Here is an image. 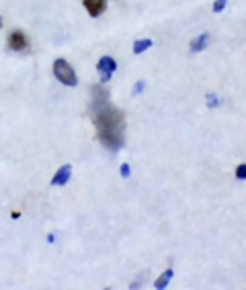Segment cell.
I'll return each mask as SVG.
<instances>
[{
  "label": "cell",
  "mask_w": 246,
  "mask_h": 290,
  "mask_svg": "<svg viewBox=\"0 0 246 290\" xmlns=\"http://www.w3.org/2000/svg\"><path fill=\"white\" fill-rule=\"evenodd\" d=\"M82 2H84V8L90 17H99L105 13V8H107L105 0H82Z\"/></svg>",
  "instance_id": "4"
},
{
  "label": "cell",
  "mask_w": 246,
  "mask_h": 290,
  "mask_svg": "<svg viewBox=\"0 0 246 290\" xmlns=\"http://www.w3.org/2000/svg\"><path fill=\"white\" fill-rule=\"evenodd\" d=\"M92 95H95V101H92V118H95L99 140L109 150L121 148V144H123V115H121V111H117L111 105L109 97L105 95L101 87H97Z\"/></svg>",
  "instance_id": "1"
},
{
  "label": "cell",
  "mask_w": 246,
  "mask_h": 290,
  "mask_svg": "<svg viewBox=\"0 0 246 290\" xmlns=\"http://www.w3.org/2000/svg\"><path fill=\"white\" fill-rule=\"evenodd\" d=\"M142 89H144V80H139V83L134 85V91L132 93H134V95H137V93H142Z\"/></svg>",
  "instance_id": "12"
},
{
  "label": "cell",
  "mask_w": 246,
  "mask_h": 290,
  "mask_svg": "<svg viewBox=\"0 0 246 290\" xmlns=\"http://www.w3.org/2000/svg\"><path fill=\"white\" fill-rule=\"evenodd\" d=\"M226 4H228V0H216L214 2V13H221V10L226 8Z\"/></svg>",
  "instance_id": "10"
},
{
  "label": "cell",
  "mask_w": 246,
  "mask_h": 290,
  "mask_svg": "<svg viewBox=\"0 0 246 290\" xmlns=\"http://www.w3.org/2000/svg\"><path fill=\"white\" fill-rule=\"evenodd\" d=\"M207 99H209V107H216V105H218L216 95H207Z\"/></svg>",
  "instance_id": "14"
},
{
  "label": "cell",
  "mask_w": 246,
  "mask_h": 290,
  "mask_svg": "<svg viewBox=\"0 0 246 290\" xmlns=\"http://www.w3.org/2000/svg\"><path fill=\"white\" fill-rule=\"evenodd\" d=\"M152 43H154L152 39H137V41L134 43V54H136V56H137V54H144L146 50L152 48Z\"/></svg>",
  "instance_id": "8"
},
{
  "label": "cell",
  "mask_w": 246,
  "mask_h": 290,
  "mask_svg": "<svg viewBox=\"0 0 246 290\" xmlns=\"http://www.w3.org/2000/svg\"><path fill=\"white\" fill-rule=\"evenodd\" d=\"M236 177H238V179H246V165H238V169H236Z\"/></svg>",
  "instance_id": "11"
},
{
  "label": "cell",
  "mask_w": 246,
  "mask_h": 290,
  "mask_svg": "<svg viewBox=\"0 0 246 290\" xmlns=\"http://www.w3.org/2000/svg\"><path fill=\"white\" fill-rule=\"evenodd\" d=\"M27 37H25V33L23 31H13L10 33V37H8V50H13V52H23V50H27Z\"/></svg>",
  "instance_id": "3"
},
{
  "label": "cell",
  "mask_w": 246,
  "mask_h": 290,
  "mask_svg": "<svg viewBox=\"0 0 246 290\" xmlns=\"http://www.w3.org/2000/svg\"><path fill=\"white\" fill-rule=\"evenodd\" d=\"M54 74H55V78L60 80L62 85H66V87H76L78 85V76H76V72H74V68L70 66L64 58H57V60L54 62Z\"/></svg>",
  "instance_id": "2"
},
{
  "label": "cell",
  "mask_w": 246,
  "mask_h": 290,
  "mask_svg": "<svg viewBox=\"0 0 246 290\" xmlns=\"http://www.w3.org/2000/svg\"><path fill=\"white\" fill-rule=\"evenodd\" d=\"M97 68H99L101 74H113L117 70V62L113 60V58L105 56V58H101V60L97 62Z\"/></svg>",
  "instance_id": "5"
},
{
  "label": "cell",
  "mask_w": 246,
  "mask_h": 290,
  "mask_svg": "<svg viewBox=\"0 0 246 290\" xmlns=\"http://www.w3.org/2000/svg\"><path fill=\"white\" fill-rule=\"evenodd\" d=\"M207 41H209V37L205 35V33H203V35H197V37L191 41V52H193V54L203 52V50H205V45H207Z\"/></svg>",
  "instance_id": "7"
},
{
  "label": "cell",
  "mask_w": 246,
  "mask_h": 290,
  "mask_svg": "<svg viewBox=\"0 0 246 290\" xmlns=\"http://www.w3.org/2000/svg\"><path fill=\"white\" fill-rule=\"evenodd\" d=\"M172 274H174L172 270H166V272H164L160 278H156V288H160V290H162V288H166V286H168V282L172 280Z\"/></svg>",
  "instance_id": "9"
},
{
  "label": "cell",
  "mask_w": 246,
  "mask_h": 290,
  "mask_svg": "<svg viewBox=\"0 0 246 290\" xmlns=\"http://www.w3.org/2000/svg\"><path fill=\"white\" fill-rule=\"evenodd\" d=\"M70 175H72V167H70V165H64L62 169H57V173L54 175L52 185H66L68 179H70Z\"/></svg>",
  "instance_id": "6"
},
{
  "label": "cell",
  "mask_w": 246,
  "mask_h": 290,
  "mask_svg": "<svg viewBox=\"0 0 246 290\" xmlns=\"http://www.w3.org/2000/svg\"><path fill=\"white\" fill-rule=\"evenodd\" d=\"M121 175H123V177H130V175H132V173H130V165H127V163L121 165Z\"/></svg>",
  "instance_id": "13"
},
{
  "label": "cell",
  "mask_w": 246,
  "mask_h": 290,
  "mask_svg": "<svg viewBox=\"0 0 246 290\" xmlns=\"http://www.w3.org/2000/svg\"><path fill=\"white\" fill-rule=\"evenodd\" d=\"M0 27H2V19H0Z\"/></svg>",
  "instance_id": "15"
}]
</instances>
